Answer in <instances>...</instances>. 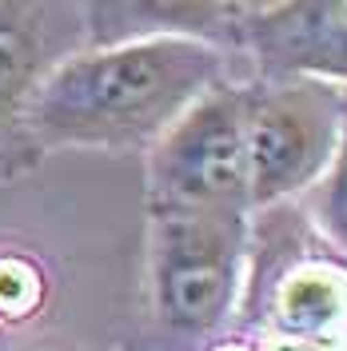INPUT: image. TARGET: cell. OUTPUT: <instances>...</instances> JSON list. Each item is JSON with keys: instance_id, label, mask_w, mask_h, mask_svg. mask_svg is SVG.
<instances>
[{"instance_id": "cell-1", "label": "cell", "mask_w": 347, "mask_h": 351, "mask_svg": "<svg viewBox=\"0 0 347 351\" xmlns=\"http://www.w3.org/2000/svg\"><path fill=\"white\" fill-rule=\"evenodd\" d=\"M232 48L184 32L84 44L52 68L24 108L32 148H152L232 72Z\"/></svg>"}, {"instance_id": "cell-2", "label": "cell", "mask_w": 347, "mask_h": 351, "mask_svg": "<svg viewBox=\"0 0 347 351\" xmlns=\"http://www.w3.org/2000/svg\"><path fill=\"white\" fill-rule=\"evenodd\" d=\"M252 212L152 208V280L156 319L180 335H212L239 311L248 284Z\"/></svg>"}, {"instance_id": "cell-3", "label": "cell", "mask_w": 347, "mask_h": 351, "mask_svg": "<svg viewBox=\"0 0 347 351\" xmlns=\"http://www.w3.org/2000/svg\"><path fill=\"white\" fill-rule=\"evenodd\" d=\"M256 76H228L148 148V208L252 212L248 116Z\"/></svg>"}, {"instance_id": "cell-4", "label": "cell", "mask_w": 347, "mask_h": 351, "mask_svg": "<svg viewBox=\"0 0 347 351\" xmlns=\"http://www.w3.org/2000/svg\"><path fill=\"white\" fill-rule=\"evenodd\" d=\"M344 120V88L283 76L256 80L248 116V199L252 212L304 196L327 172Z\"/></svg>"}, {"instance_id": "cell-5", "label": "cell", "mask_w": 347, "mask_h": 351, "mask_svg": "<svg viewBox=\"0 0 347 351\" xmlns=\"http://www.w3.org/2000/svg\"><path fill=\"white\" fill-rule=\"evenodd\" d=\"M236 52L256 80L307 76L347 88V0L239 4Z\"/></svg>"}, {"instance_id": "cell-6", "label": "cell", "mask_w": 347, "mask_h": 351, "mask_svg": "<svg viewBox=\"0 0 347 351\" xmlns=\"http://www.w3.org/2000/svg\"><path fill=\"white\" fill-rule=\"evenodd\" d=\"M84 4H0V156H32L24 108L52 68L84 48Z\"/></svg>"}, {"instance_id": "cell-7", "label": "cell", "mask_w": 347, "mask_h": 351, "mask_svg": "<svg viewBox=\"0 0 347 351\" xmlns=\"http://www.w3.org/2000/svg\"><path fill=\"white\" fill-rule=\"evenodd\" d=\"M267 339L347 351V260L335 252L283 256L263 287Z\"/></svg>"}, {"instance_id": "cell-8", "label": "cell", "mask_w": 347, "mask_h": 351, "mask_svg": "<svg viewBox=\"0 0 347 351\" xmlns=\"http://www.w3.org/2000/svg\"><path fill=\"white\" fill-rule=\"evenodd\" d=\"M307 219L320 232V240H327V247L347 260V88H344L339 144H335V156H331L327 172L320 176V184L307 192Z\"/></svg>"}, {"instance_id": "cell-9", "label": "cell", "mask_w": 347, "mask_h": 351, "mask_svg": "<svg viewBox=\"0 0 347 351\" xmlns=\"http://www.w3.org/2000/svg\"><path fill=\"white\" fill-rule=\"evenodd\" d=\"M44 304V276L28 256H0V319H32Z\"/></svg>"}]
</instances>
